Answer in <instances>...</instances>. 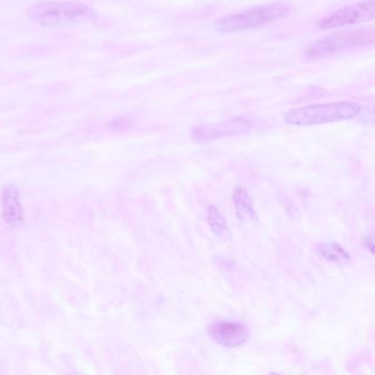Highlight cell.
<instances>
[{"label": "cell", "instance_id": "cell-1", "mask_svg": "<svg viewBox=\"0 0 375 375\" xmlns=\"http://www.w3.org/2000/svg\"><path fill=\"white\" fill-rule=\"evenodd\" d=\"M26 15L33 24L61 29L84 28L98 20L97 12L90 6L69 0L40 1L32 5Z\"/></svg>", "mask_w": 375, "mask_h": 375}, {"label": "cell", "instance_id": "cell-2", "mask_svg": "<svg viewBox=\"0 0 375 375\" xmlns=\"http://www.w3.org/2000/svg\"><path fill=\"white\" fill-rule=\"evenodd\" d=\"M361 112L362 107L358 103L341 101L292 109L285 113L284 119L290 125L312 126L351 120L360 116Z\"/></svg>", "mask_w": 375, "mask_h": 375}, {"label": "cell", "instance_id": "cell-3", "mask_svg": "<svg viewBox=\"0 0 375 375\" xmlns=\"http://www.w3.org/2000/svg\"><path fill=\"white\" fill-rule=\"evenodd\" d=\"M375 31L370 29L339 32L324 37L304 51L307 60H322L337 55L339 53L360 50L374 43Z\"/></svg>", "mask_w": 375, "mask_h": 375}, {"label": "cell", "instance_id": "cell-4", "mask_svg": "<svg viewBox=\"0 0 375 375\" xmlns=\"http://www.w3.org/2000/svg\"><path fill=\"white\" fill-rule=\"evenodd\" d=\"M288 11H290V7L286 3H269V5L224 17L215 24V28L217 31L222 33L246 31V30L253 29L256 26L271 24L288 15Z\"/></svg>", "mask_w": 375, "mask_h": 375}, {"label": "cell", "instance_id": "cell-5", "mask_svg": "<svg viewBox=\"0 0 375 375\" xmlns=\"http://www.w3.org/2000/svg\"><path fill=\"white\" fill-rule=\"evenodd\" d=\"M374 0H367L354 5L347 6L344 8L333 12L327 18L318 22L320 30H331L340 26H352V24H363L374 19Z\"/></svg>", "mask_w": 375, "mask_h": 375}, {"label": "cell", "instance_id": "cell-6", "mask_svg": "<svg viewBox=\"0 0 375 375\" xmlns=\"http://www.w3.org/2000/svg\"><path fill=\"white\" fill-rule=\"evenodd\" d=\"M251 129V123L246 119L235 118L219 124L203 125L196 128L193 137L197 142H209L222 137H237L248 133Z\"/></svg>", "mask_w": 375, "mask_h": 375}, {"label": "cell", "instance_id": "cell-7", "mask_svg": "<svg viewBox=\"0 0 375 375\" xmlns=\"http://www.w3.org/2000/svg\"><path fill=\"white\" fill-rule=\"evenodd\" d=\"M1 218L9 227L22 229L24 224L20 192L15 184H6L1 197Z\"/></svg>", "mask_w": 375, "mask_h": 375}, {"label": "cell", "instance_id": "cell-8", "mask_svg": "<svg viewBox=\"0 0 375 375\" xmlns=\"http://www.w3.org/2000/svg\"><path fill=\"white\" fill-rule=\"evenodd\" d=\"M209 336L217 344L227 348H235L246 342L249 333L246 326L239 323L222 322L209 328Z\"/></svg>", "mask_w": 375, "mask_h": 375}, {"label": "cell", "instance_id": "cell-9", "mask_svg": "<svg viewBox=\"0 0 375 375\" xmlns=\"http://www.w3.org/2000/svg\"><path fill=\"white\" fill-rule=\"evenodd\" d=\"M233 202L235 204V211L241 220H258L256 210H254L253 201L250 194L246 189L241 186L235 188L233 194Z\"/></svg>", "mask_w": 375, "mask_h": 375}, {"label": "cell", "instance_id": "cell-10", "mask_svg": "<svg viewBox=\"0 0 375 375\" xmlns=\"http://www.w3.org/2000/svg\"><path fill=\"white\" fill-rule=\"evenodd\" d=\"M207 220L212 233L218 238L228 239L231 237V231L228 226L227 220L222 216L218 207L210 205L207 209Z\"/></svg>", "mask_w": 375, "mask_h": 375}, {"label": "cell", "instance_id": "cell-11", "mask_svg": "<svg viewBox=\"0 0 375 375\" xmlns=\"http://www.w3.org/2000/svg\"><path fill=\"white\" fill-rule=\"evenodd\" d=\"M318 250L320 256L331 263H348L350 260V254L333 242L322 243Z\"/></svg>", "mask_w": 375, "mask_h": 375}, {"label": "cell", "instance_id": "cell-12", "mask_svg": "<svg viewBox=\"0 0 375 375\" xmlns=\"http://www.w3.org/2000/svg\"><path fill=\"white\" fill-rule=\"evenodd\" d=\"M130 124H131V121H130L129 119L118 118L110 122L109 128L112 131H122V130L127 129Z\"/></svg>", "mask_w": 375, "mask_h": 375}, {"label": "cell", "instance_id": "cell-13", "mask_svg": "<svg viewBox=\"0 0 375 375\" xmlns=\"http://www.w3.org/2000/svg\"><path fill=\"white\" fill-rule=\"evenodd\" d=\"M365 246L369 248V250H371V252H374V246H373V241L372 238H367L365 241Z\"/></svg>", "mask_w": 375, "mask_h": 375}, {"label": "cell", "instance_id": "cell-14", "mask_svg": "<svg viewBox=\"0 0 375 375\" xmlns=\"http://www.w3.org/2000/svg\"><path fill=\"white\" fill-rule=\"evenodd\" d=\"M269 375H282V374H278V373H272V374H269Z\"/></svg>", "mask_w": 375, "mask_h": 375}]
</instances>
